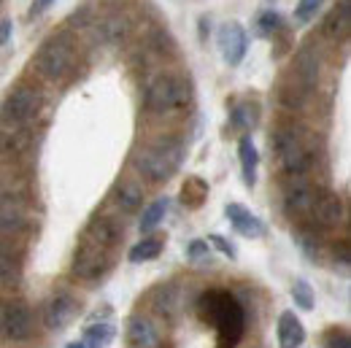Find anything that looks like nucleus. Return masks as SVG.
<instances>
[{
    "instance_id": "1a4fd4ad",
    "label": "nucleus",
    "mask_w": 351,
    "mask_h": 348,
    "mask_svg": "<svg viewBox=\"0 0 351 348\" xmlns=\"http://www.w3.org/2000/svg\"><path fill=\"white\" fill-rule=\"evenodd\" d=\"M319 189L322 186L308 184L306 178H292L289 186L284 189V200H281L284 214L292 219V221H308V214L313 208V200H316Z\"/></svg>"
},
{
    "instance_id": "4468645a",
    "label": "nucleus",
    "mask_w": 351,
    "mask_h": 348,
    "mask_svg": "<svg viewBox=\"0 0 351 348\" xmlns=\"http://www.w3.org/2000/svg\"><path fill=\"white\" fill-rule=\"evenodd\" d=\"M89 30H92L95 44H103V46L119 44V41L128 38V33H130V19H128V14H122V11H111V14L100 16L97 22H92Z\"/></svg>"
},
{
    "instance_id": "6ab92c4d",
    "label": "nucleus",
    "mask_w": 351,
    "mask_h": 348,
    "mask_svg": "<svg viewBox=\"0 0 351 348\" xmlns=\"http://www.w3.org/2000/svg\"><path fill=\"white\" fill-rule=\"evenodd\" d=\"M33 140V127H14L0 122V154L3 157H22L30 149Z\"/></svg>"
},
{
    "instance_id": "393cba45",
    "label": "nucleus",
    "mask_w": 351,
    "mask_h": 348,
    "mask_svg": "<svg viewBox=\"0 0 351 348\" xmlns=\"http://www.w3.org/2000/svg\"><path fill=\"white\" fill-rule=\"evenodd\" d=\"M152 303H154V310H157L160 316L173 319L178 305H181V292H178L176 284H162V286L154 292V300H152Z\"/></svg>"
},
{
    "instance_id": "39448f33",
    "label": "nucleus",
    "mask_w": 351,
    "mask_h": 348,
    "mask_svg": "<svg viewBox=\"0 0 351 348\" xmlns=\"http://www.w3.org/2000/svg\"><path fill=\"white\" fill-rule=\"evenodd\" d=\"M270 146L281 173L289 178H306L313 168V149L308 146L306 135L295 127H278L270 135Z\"/></svg>"
},
{
    "instance_id": "5701e85b",
    "label": "nucleus",
    "mask_w": 351,
    "mask_h": 348,
    "mask_svg": "<svg viewBox=\"0 0 351 348\" xmlns=\"http://www.w3.org/2000/svg\"><path fill=\"white\" fill-rule=\"evenodd\" d=\"M257 122H260V105H257V103L246 100V103H235V105H232V114H230V125H232V130H238L246 135L249 130L257 127Z\"/></svg>"
},
{
    "instance_id": "58836bf2",
    "label": "nucleus",
    "mask_w": 351,
    "mask_h": 348,
    "mask_svg": "<svg viewBox=\"0 0 351 348\" xmlns=\"http://www.w3.org/2000/svg\"><path fill=\"white\" fill-rule=\"evenodd\" d=\"M11 38V19H0V46L8 44Z\"/></svg>"
},
{
    "instance_id": "bb28decb",
    "label": "nucleus",
    "mask_w": 351,
    "mask_h": 348,
    "mask_svg": "<svg viewBox=\"0 0 351 348\" xmlns=\"http://www.w3.org/2000/svg\"><path fill=\"white\" fill-rule=\"evenodd\" d=\"M206 197H208V184L197 175H189L181 186V203L186 208H200L206 203Z\"/></svg>"
},
{
    "instance_id": "e433bc0d",
    "label": "nucleus",
    "mask_w": 351,
    "mask_h": 348,
    "mask_svg": "<svg viewBox=\"0 0 351 348\" xmlns=\"http://www.w3.org/2000/svg\"><path fill=\"white\" fill-rule=\"evenodd\" d=\"M208 246H217L224 257H230V260H235L238 257V251H235V246L227 240V238H221V235H208Z\"/></svg>"
},
{
    "instance_id": "dca6fc26",
    "label": "nucleus",
    "mask_w": 351,
    "mask_h": 348,
    "mask_svg": "<svg viewBox=\"0 0 351 348\" xmlns=\"http://www.w3.org/2000/svg\"><path fill=\"white\" fill-rule=\"evenodd\" d=\"M224 216L230 219V224H232V229L238 232V235H243V238H265V221L260 216H254L246 206H241V203H227L224 206Z\"/></svg>"
},
{
    "instance_id": "f03ea898",
    "label": "nucleus",
    "mask_w": 351,
    "mask_h": 348,
    "mask_svg": "<svg viewBox=\"0 0 351 348\" xmlns=\"http://www.w3.org/2000/svg\"><path fill=\"white\" fill-rule=\"evenodd\" d=\"M197 316L203 324L214 327L217 348H238L246 335V310L232 292L208 289L197 297Z\"/></svg>"
},
{
    "instance_id": "aec40b11",
    "label": "nucleus",
    "mask_w": 351,
    "mask_h": 348,
    "mask_svg": "<svg viewBox=\"0 0 351 348\" xmlns=\"http://www.w3.org/2000/svg\"><path fill=\"white\" fill-rule=\"evenodd\" d=\"M128 343L132 348H157L160 330L149 316H132L128 321Z\"/></svg>"
},
{
    "instance_id": "f704fd0d",
    "label": "nucleus",
    "mask_w": 351,
    "mask_h": 348,
    "mask_svg": "<svg viewBox=\"0 0 351 348\" xmlns=\"http://www.w3.org/2000/svg\"><path fill=\"white\" fill-rule=\"evenodd\" d=\"M208 257H211L208 240H192V243L186 246V260L189 262H208Z\"/></svg>"
},
{
    "instance_id": "f3484780",
    "label": "nucleus",
    "mask_w": 351,
    "mask_h": 348,
    "mask_svg": "<svg viewBox=\"0 0 351 348\" xmlns=\"http://www.w3.org/2000/svg\"><path fill=\"white\" fill-rule=\"evenodd\" d=\"M276 340L278 348H300L306 343V327L295 316V310H284L276 324Z\"/></svg>"
},
{
    "instance_id": "cd10ccee",
    "label": "nucleus",
    "mask_w": 351,
    "mask_h": 348,
    "mask_svg": "<svg viewBox=\"0 0 351 348\" xmlns=\"http://www.w3.org/2000/svg\"><path fill=\"white\" fill-rule=\"evenodd\" d=\"M168 208H171V200L168 197H157L154 203H149L146 208H143V214H141V232H152L154 227H160V221L165 219L168 214Z\"/></svg>"
},
{
    "instance_id": "f8f14e48",
    "label": "nucleus",
    "mask_w": 351,
    "mask_h": 348,
    "mask_svg": "<svg viewBox=\"0 0 351 348\" xmlns=\"http://www.w3.org/2000/svg\"><path fill=\"white\" fill-rule=\"evenodd\" d=\"M319 73H322V62H319V51H313L311 46H303L295 60H292V71L287 79H292L298 87H303L306 92L313 95V89L319 84Z\"/></svg>"
},
{
    "instance_id": "4be33fe9",
    "label": "nucleus",
    "mask_w": 351,
    "mask_h": 348,
    "mask_svg": "<svg viewBox=\"0 0 351 348\" xmlns=\"http://www.w3.org/2000/svg\"><path fill=\"white\" fill-rule=\"evenodd\" d=\"M114 206L125 214H135L141 206H143V186L135 184V181H119L114 186Z\"/></svg>"
},
{
    "instance_id": "a19ab883",
    "label": "nucleus",
    "mask_w": 351,
    "mask_h": 348,
    "mask_svg": "<svg viewBox=\"0 0 351 348\" xmlns=\"http://www.w3.org/2000/svg\"><path fill=\"white\" fill-rule=\"evenodd\" d=\"M65 348H92V346H87L84 340H79V343H71V346H65Z\"/></svg>"
},
{
    "instance_id": "7ed1b4c3",
    "label": "nucleus",
    "mask_w": 351,
    "mask_h": 348,
    "mask_svg": "<svg viewBox=\"0 0 351 348\" xmlns=\"http://www.w3.org/2000/svg\"><path fill=\"white\" fill-rule=\"evenodd\" d=\"M184 157H186V146L181 138L160 135L157 140L141 146L132 154V168L138 171V175H143L152 184H165L178 173Z\"/></svg>"
},
{
    "instance_id": "0eeeda50",
    "label": "nucleus",
    "mask_w": 351,
    "mask_h": 348,
    "mask_svg": "<svg viewBox=\"0 0 351 348\" xmlns=\"http://www.w3.org/2000/svg\"><path fill=\"white\" fill-rule=\"evenodd\" d=\"M41 111V92L33 87H14L0 103V122L14 127H33Z\"/></svg>"
},
{
    "instance_id": "20e7f679",
    "label": "nucleus",
    "mask_w": 351,
    "mask_h": 348,
    "mask_svg": "<svg viewBox=\"0 0 351 348\" xmlns=\"http://www.w3.org/2000/svg\"><path fill=\"white\" fill-rule=\"evenodd\" d=\"M192 82L178 73H157L143 89V108L154 116H168L184 111L192 103Z\"/></svg>"
},
{
    "instance_id": "72a5a7b5",
    "label": "nucleus",
    "mask_w": 351,
    "mask_h": 348,
    "mask_svg": "<svg viewBox=\"0 0 351 348\" xmlns=\"http://www.w3.org/2000/svg\"><path fill=\"white\" fill-rule=\"evenodd\" d=\"M278 27H281V16H278L273 8L265 11V14H260V19H257V30H260V36H273Z\"/></svg>"
},
{
    "instance_id": "b1692460",
    "label": "nucleus",
    "mask_w": 351,
    "mask_h": 348,
    "mask_svg": "<svg viewBox=\"0 0 351 348\" xmlns=\"http://www.w3.org/2000/svg\"><path fill=\"white\" fill-rule=\"evenodd\" d=\"M311 100V92H306L303 87H298L292 79H284L278 87V103L287 111H303Z\"/></svg>"
},
{
    "instance_id": "c756f323",
    "label": "nucleus",
    "mask_w": 351,
    "mask_h": 348,
    "mask_svg": "<svg viewBox=\"0 0 351 348\" xmlns=\"http://www.w3.org/2000/svg\"><path fill=\"white\" fill-rule=\"evenodd\" d=\"M114 338H117V330H114V324H108V321L89 324L87 330H84V343H87V346H92V348L108 346Z\"/></svg>"
},
{
    "instance_id": "473e14b6",
    "label": "nucleus",
    "mask_w": 351,
    "mask_h": 348,
    "mask_svg": "<svg viewBox=\"0 0 351 348\" xmlns=\"http://www.w3.org/2000/svg\"><path fill=\"white\" fill-rule=\"evenodd\" d=\"M322 5H324V0H300L298 8H295V19H298L300 25H306V22H311V19L319 14Z\"/></svg>"
},
{
    "instance_id": "6e6552de",
    "label": "nucleus",
    "mask_w": 351,
    "mask_h": 348,
    "mask_svg": "<svg viewBox=\"0 0 351 348\" xmlns=\"http://www.w3.org/2000/svg\"><path fill=\"white\" fill-rule=\"evenodd\" d=\"M27 227L25 195L14 186H0V235H16Z\"/></svg>"
},
{
    "instance_id": "412c9836",
    "label": "nucleus",
    "mask_w": 351,
    "mask_h": 348,
    "mask_svg": "<svg viewBox=\"0 0 351 348\" xmlns=\"http://www.w3.org/2000/svg\"><path fill=\"white\" fill-rule=\"evenodd\" d=\"M238 160H241V175L243 184L252 189L257 184V168H260V151L254 146V140L249 135H241L238 140Z\"/></svg>"
},
{
    "instance_id": "ddd939ff",
    "label": "nucleus",
    "mask_w": 351,
    "mask_h": 348,
    "mask_svg": "<svg viewBox=\"0 0 351 348\" xmlns=\"http://www.w3.org/2000/svg\"><path fill=\"white\" fill-rule=\"evenodd\" d=\"M246 46H249V38H246L243 25H238V22H224V25H221L219 51L230 68H235V65L243 62V57H246Z\"/></svg>"
},
{
    "instance_id": "4c0bfd02",
    "label": "nucleus",
    "mask_w": 351,
    "mask_h": 348,
    "mask_svg": "<svg viewBox=\"0 0 351 348\" xmlns=\"http://www.w3.org/2000/svg\"><path fill=\"white\" fill-rule=\"evenodd\" d=\"M335 262H338L343 270H349V243H346V240L335 246Z\"/></svg>"
},
{
    "instance_id": "f257e3e1",
    "label": "nucleus",
    "mask_w": 351,
    "mask_h": 348,
    "mask_svg": "<svg viewBox=\"0 0 351 348\" xmlns=\"http://www.w3.org/2000/svg\"><path fill=\"white\" fill-rule=\"evenodd\" d=\"M125 238L122 227L111 216H95L84 227L82 240L76 246L73 254V275L84 284L100 281L111 264H114V251L119 246V240Z\"/></svg>"
},
{
    "instance_id": "2eb2a0df",
    "label": "nucleus",
    "mask_w": 351,
    "mask_h": 348,
    "mask_svg": "<svg viewBox=\"0 0 351 348\" xmlns=\"http://www.w3.org/2000/svg\"><path fill=\"white\" fill-rule=\"evenodd\" d=\"M79 313H82V303H79L73 295L60 292V295H54V297L49 300V305H46V327L60 332V330L71 327Z\"/></svg>"
},
{
    "instance_id": "9d476101",
    "label": "nucleus",
    "mask_w": 351,
    "mask_h": 348,
    "mask_svg": "<svg viewBox=\"0 0 351 348\" xmlns=\"http://www.w3.org/2000/svg\"><path fill=\"white\" fill-rule=\"evenodd\" d=\"M33 332V313L19 300L0 305V338L5 340H25Z\"/></svg>"
},
{
    "instance_id": "a211bd4d",
    "label": "nucleus",
    "mask_w": 351,
    "mask_h": 348,
    "mask_svg": "<svg viewBox=\"0 0 351 348\" xmlns=\"http://www.w3.org/2000/svg\"><path fill=\"white\" fill-rule=\"evenodd\" d=\"M351 33V0H338L324 19V36L335 44H343Z\"/></svg>"
},
{
    "instance_id": "423d86ee",
    "label": "nucleus",
    "mask_w": 351,
    "mask_h": 348,
    "mask_svg": "<svg viewBox=\"0 0 351 348\" xmlns=\"http://www.w3.org/2000/svg\"><path fill=\"white\" fill-rule=\"evenodd\" d=\"M73 65H76V44H73V38L68 33L49 36L41 44V49H38V54H36L38 73L51 84L65 82L71 76Z\"/></svg>"
},
{
    "instance_id": "7c9ffc66",
    "label": "nucleus",
    "mask_w": 351,
    "mask_h": 348,
    "mask_svg": "<svg viewBox=\"0 0 351 348\" xmlns=\"http://www.w3.org/2000/svg\"><path fill=\"white\" fill-rule=\"evenodd\" d=\"M295 240H298L300 251H303L311 262L322 260V240H319V235H316V227H311V229H298V232H295Z\"/></svg>"
},
{
    "instance_id": "ea45409f",
    "label": "nucleus",
    "mask_w": 351,
    "mask_h": 348,
    "mask_svg": "<svg viewBox=\"0 0 351 348\" xmlns=\"http://www.w3.org/2000/svg\"><path fill=\"white\" fill-rule=\"evenodd\" d=\"M54 0H33V5H30V16H38V14H44L46 8L51 5Z\"/></svg>"
},
{
    "instance_id": "c85d7f7f",
    "label": "nucleus",
    "mask_w": 351,
    "mask_h": 348,
    "mask_svg": "<svg viewBox=\"0 0 351 348\" xmlns=\"http://www.w3.org/2000/svg\"><path fill=\"white\" fill-rule=\"evenodd\" d=\"M160 254H162V238H143V240H138L130 249L128 260H130L132 264H141V262L157 260Z\"/></svg>"
},
{
    "instance_id": "a878e982",
    "label": "nucleus",
    "mask_w": 351,
    "mask_h": 348,
    "mask_svg": "<svg viewBox=\"0 0 351 348\" xmlns=\"http://www.w3.org/2000/svg\"><path fill=\"white\" fill-rule=\"evenodd\" d=\"M19 278H22L19 260L0 243V292H3V289H14V286H19Z\"/></svg>"
},
{
    "instance_id": "9b49d317",
    "label": "nucleus",
    "mask_w": 351,
    "mask_h": 348,
    "mask_svg": "<svg viewBox=\"0 0 351 348\" xmlns=\"http://www.w3.org/2000/svg\"><path fill=\"white\" fill-rule=\"evenodd\" d=\"M346 219V206L343 200L330 192V189H319L316 200H313V208L308 214V224L311 227H319V229H332L338 227L341 221Z\"/></svg>"
},
{
    "instance_id": "2f4dec72",
    "label": "nucleus",
    "mask_w": 351,
    "mask_h": 348,
    "mask_svg": "<svg viewBox=\"0 0 351 348\" xmlns=\"http://www.w3.org/2000/svg\"><path fill=\"white\" fill-rule=\"evenodd\" d=\"M292 300L300 310H313L316 308V292H313V286L308 284L306 278H298L292 284Z\"/></svg>"
},
{
    "instance_id": "c9c22d12",
    "label": "nucleus",
    "mask_w": 351,
    "mask_h": 348,
    "mask_svg": "<svg viewBox=\"0 0 351 348\" xmlns=\"http://www.w3.org/2000/svg\"><path fill=\"white\" fill-rule=\"evenodd\" d=\"M324 348H351V338L346 330H332L324 335Z\"/></svg>"
}]
</instances>
